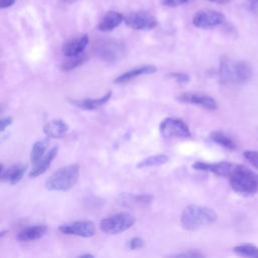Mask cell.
I'll list each match as a JSON object with an SVG mask.
<instances>
[{
    "label": "cell",
    "mask_w": 258,
    "mask_h": 258,
    "mask_svg": "<svg viewBox=\"0 0 258 258\" xmlns=\"http://www.w3.org/2000/svg\"><path fill=\"white\" fill-rule=\"evenodd\" d=\"M217 218L216 212L208 207L189 205L183 209L180 215V224L187 231H196L202 227L212 225Z\"/></svg>",
    "instance_id": "obj_1"
},
{
    "label": "cell",
    "mask_w": 258,
    "mask_h": 258,
    "mask_svg": "<svg viewBox=\"0 0 258 258\" xmlns=\"http://www.w3.org/2000/svg\"><path fill=\"white\" fill-rule=\"evenodd\" d=\"M219 77L221 82L225 84L244 83L251 79L252 68L247 61L223 57L220 63Z\"/></svg>",
    "instance_id": "obj_2"
},
{
    "label": "cell",
    "mask_w": 258,
    "mask_h": 258,
    "mask_svg": "<svg viewBox=\"0 0 258 258\" xmlns=\"http://www.w3.org/2000/svg\"><path fill=\"white\" fill-rule=\"evenodd\" d=\"M80 166L77 163L58 168L45 181V187L49 190L66 191L71 189L79 180Z\"/></svg>",
    "instance_id": "obj_3"
},
{
    "label": "cell",
    "mask_w": 258,
    "mask_h": 258,
    "mask_svg": "<svg viewBox=\"0 0 258 258\" xmlns=\"http://www.w3.org/2000/svg\"><path fill=\"white\" fill-rule=\"evenodd\" d=\"M229 178L230 184L236 192L250 195L258 190V175L243 165L236 164Z\"/></svg>",
    "instance_id": "obj_4"
},
{
    "label": "cell",
    "mask_w": 258,
    "mask_h": 258,
    "mask_svg": "<svg viewBox=\"0 0 258 258\" xmlns=\"http://www.w3.org/2000/svg\"><path fill=\"white\" fill-rule=\"evenodd\" d=\"M135 222L136 218L132 214L123 212L104 218L100 222V229L106 234L115 235L130 229Z\"/></svg>",
    "instance_id": "obj_5"
},
{
    "label": "cell",
    "mask_w": 258,
    "mask_h": 258,
    "mask_svg": "<svg viewBox=\"0 0 258 258\" xmlns=\"http://www.w3.org/2000/svg\"><path fill=\"white\" fill-rule=\"evenodd\" d=\"M159 132L164 138H187L191 135L188 126L181 119L173 117H168L161 121Z\"/></svg>",
    "instance_id": "obj_6"
},
{
    "label": "cell",
    "mask_w": 258,
    "mask_h": 258,
    "mask_svg": "<svg viewBox=\"0 0 258 258\" xmlns=\"http://www.w3.org/2000/svg\"><path fill=\"white\" fill-rule=\"evenodd\" d=\"M96 53L102 60L114 62L124 55L125 46L120 41L107 39L98 43L96 46Z\"/></svg>",
    "instance_id": "obj_7"
},
{
    "label": "cell",
    "mask_w": 258,
    "mask_h": 258,
    "mask_svg": "<svg viewBox=\"0 0 258 258\" xmlns=\"http://www.w3.org/2000/svg\"><path fill=\"white\" fill-rule=\"evenodd\" d=\"M124 22L135 30L152 29L157 25L156 18L146 11H132L124 16Z\"/></svg>",
    "instance_id": "obj_8"
},
{
    "label": "cell",
    "mask_w": 258,
    "mask_h": 258,
    "mask_svg": "<svg viewBox=\"0 0 258 258\" xmlns=\"http://www.w3.org/2000/svg\"><path fill=\"white\" fill-rule=\"evenodd\" d=\"M58 231L69 236L89 238L95 235L96 226L92 221H75L60 225Z\"/></svg>",
    "instance_id": "obj_9"
},
{
    "label": "cell",
    "mask_w": 258,
    "mask_h": 258,
    "mask_svg": "<svg viewBox=\"0 0 258 258\" xmlns=\"http://www.w3.org/2000/svg\"><path fill=\"white\" fill-rule=\"evenodd\" d=\"M226 18L224 14L216 10H200L192 17V24L199 28H213L222 25Z\"/></svg>",
    "instance_id": "obj_10"
},
{
    "label": "cell",
    "mask_w": 258,
    "mask_h": 258,
    "mask_svg": "<svg viewBox=\"0 0 258 258\" xmlns=\"http://www.w3.org/2000/svg\"><path fill=\"white\" fill-rule=\"evenodd\" d=\"M176 99L179 102L194 104V105L200 106V107L210 110V111H214L218 108V104H217L216 100L213 97L203 94V93H191V92L182 93V94L178 95L176 97Z\"/></svg>",
    "instance_id": "obj_11"
},
{
    "label": "cell",
    "mask_w": 258,
    "mask_h": 258,
    "mask_svg": "<svg viewBox=\"0 0 258 258\" xmlns=\"http://www.w3.org/2000/svg\"><path fill=\"white\" fill-rule=\"evenodd\" d=\"M118 204L129 209L147 208L153 201V196L149 194L123 192L118 197Z\"/></svg>",
    "instance_id": "obj_12"
},
{
    "label": "cell",
    "mask_w": 258,
    "mask_h": 258,
    "mask_svg": "<svg viewBox=\"0 0 258 258\" xmlns=\"http://www.w3.org/2000/svg\"><path fill=\"white\" fill-rule=\"evenodd\" d=\"M192 167L197 170H203V171H211L219 176H230V174L233 172V170L236 167V164L227 162V161H221L217 163H208V162H202L198 161L192 164Z\"/></svg>",
    "instance_id": "obj_13"
},
{
    "label": "cell",
    "mask_w": 258,
    "mask_h": 258,
    "mask_svg": "<svg viewBox=\"0 0 258 258\" xmlns=\"http://www.w3.org/2000/svg\"><path fill=\"white\" fill-rule=\"evenodd\" d=\"M88 43H89V37L87 34L74 37L72 39H69L62 45V53L68 57L80 55L83 53Z\"/></svg>",
    "instance_id": "obj_14"
},
{
    "label": "cell",
    "mask_w": 258,
    "mask_h": 258,
    "mask_svg": "<svg viewBox=\"0 0 258 258\" xmlns=\"http://www.w3.org/2000/svg\"><path fill=\"white\" fill-rule=\"evenodd\" d=\"M25 170H26V166L22 164H15L7 168H4V165L1 164L0 177L2 181L8 182L10 184H15L22 179L25 173Z\"/></svg>",
    "instance_id": "obj_15"
},
{
    "label": "cell",
    "mask_w": 258,
    "mask_h": 258,
    "mask_svg": "<svg viewBox=\"0 0 258 258\" xmlns=\"http://www.w3.org/2000/svg\"><path fill=\"white\" fill-rule=\"evenodd\" d=\"M57 151H58L57 146H53L52 148H50L35 164H33V167L29 172V176L36 177V176L44 173L47 170V168L50 166L54 157L56 156Z\"/></svg>",
    "instance_id": "obj_16"
},
{
    "label": "cell",
    "mask_w": 258,
    "mask_h": 258,
    "mask_svg": "<svg viewBox=\"0 0 258 258\" xmlns=\"http://www.w3.org/2000/svg\"><path fill=\"white\" fill-rule=\"evenodd\" d=\"M157 71V68L153 64H143L140 66L138 68H134L132 70H129L125 73H123L122 75L118 76L114 83L116 84H124L127 83L133 79H135L136 77L139 76H143V75H150V74H154Z\"/></svg>",
    "instance_id": "obj_17"
},
{
    "label": "cell",
    "mask_w": 258,
    "mask_h": 258,
    "mask_svg": "<svg viewBox=\"0 0 258 258\" xmlns=\"http://www.w3.org/2000/svg\"><path fill=\"white\" fill-rule=\"evenodd\" d=\"M69 131V125L61 119H52L43 126V132L50 138H62Z\"/></svg>",
    "instance_id": "obj_18"
},
{
    "label": "cell",
    "mask_w": 258,
    "mask_h": 258,
    "mask_svg": "<svg viewBox=\"0 0 258 258\" xmlns=\"http://www.w3.org/2000/svg\"><path fill=\"white\" fill-rule=\"evenodd\" d=\"M111 96H112V93L108 92L104 96H102L100 98H96V99H91V98H86V99H81V100L70 99L69 101L71 102V104H73L74 106H76L80 109L95 110V109H98V108L102 107L103 105H105L110 100Z\"/></svg>",
    "instance_id": "obj_19"
},
{
    "label": "cell",
    "mask_w": 258,
    "mask_h": 258,
    "mask_svg": "<svg viewBox=\"0 0 258 258\" xmlns=\"http://www.w3.org/2000/svg\"><path fill=\"white\" fill-rule=\"evenodd\" d=\"M122 21H124V16L121 13L117 11H109L100 20L98 29L103 32H109L119 26Z\"/></svg>",
    "instance_id": "obj_20"
},
{
    "label": "cell",
    "mask_w": 258,
    "mask_h": 258,
    "mask_svg": "<svg viewBox=\"0 0 258 258\" xmlns=\"http://www.w3.org/2000/svg\"><path fill=\"white\" fill-rule=\"evenodd\" d=\"M46 230H47V228L43 224L26 227L18 232L17 240L20 242L35 241V240L41 238L45 234Z\"/></svg>",
    "instance_id": "obj_21"
},
{
    "label": "cell",
    "mask_w": 258,
    "mask_h": 258,
    "mask_svg": "<svg viewBox=\"0 0 258 258\" xmlns=\"http://www.w3.org/2000/svg\"><path fill=\"white\" fill-rule=\"evenodd\" d=\"M48 144H49L48 139H42V140L36 141L32 145V148L30 150V161H31V163L35 164L45 154V151L48 147Z\"/></svg>",
    "instance_id": "obj_22"
},
{
    "label": "cell",
    "mask_w": 258,
    "mask_h": 258,
    "mask_svg": "<svg viewBox=\"0 0 258 258\" xmlns=\"http://www.w3.org/2000/svg\"><path fill=\"white\" fill-rule=\"evenodd\" d=\"M168 156L165 154H155L152 156H148L145 159L141 160L136 166L137 168H144V167H151L164 164L168 161Z\"/></svg>",
    "instance_id": "obj_23"
},
{
    "label": "cell",
    "mask_w": 258,
    "mask_h": 258,
    "mask_svg": "<svg viewBox=\"0 0 258 258\" xmlns=\"http://www.w3.org/2000/svg\"><path fill=\"white\" fill-rule=\"evenodd\" d=\"M210 138L212 141H214L215 143L227 148V149H235L236 148V144L234 143V141L227 136L225 133L221 132V131H214L211 133Z\"/></svg>",
    "instance_id": "obj_24"
},
{
    "label": "cell",
    "mask_w": 258,
    "mask_h": 258,
    "mask_svg": "<svg viewBox=\"0 0 258 258\" xmlns=\"http://www.w3.org/2000/svg\"><path fill=\"white\" fill-rule=\"evenodd\" d=\"M234 252L240 256L258 258V248L251 244H242L234 247Z\"/></svg>",
    "instance_id": "obj_25"
},
{
    "label": "cell",
    "mask_w": 258,
    "mask_h": 258,
    "mask_svg": "<svg viewBox=\"0 0 258 258\" xmlns=\"http://www.w3.org/2000/svg\"><path fill=\"white\" fill-rule=\"evenodd\" d=\"M86 59H87V56L83 53L80 54V55H77V56H72V57H70L69 60L64 61L61 64L60 69L63 72H70V71L75 70L76 68L82 66L86 61Z\"/></svg>",
    "instance_id": "obj_26"
},
{
    "label": "cell",
    "mask_w": 258,
    "mask_h": 258,
    "mask_svg": "<svg viewBox=\"0 0 258 258\" xmlns=\"http://www.w3.org/2000/svg\"><path fill=\"white\" fill-rule=\"evenodd\" d=\"M243 155H244L245 159L248 160V162L250 164H252L255 168L258 169V151L247 150V151L243 152Z\"/></svg>",
    "instance_id": "obj_27"
},
{
    "label": "cell",
    "mask_w": 258,
    "mask_h": 258,
    "mask_svg": "<svg viewBox=\"0 0 258 258\" xmlns=\"http://www.w3.org/2000/svg\"><path fill=\"white\" fill-rule=\"evenodd\" d=\"M168 77H170L171 79H173L178 83H187L190 80V77L186 73H181V72H171L168 74Z\"/></svg>",
    "instance_id": "obj_28"
},
{
    "label": "cell",
    "mask_w": 258,
    "mask_h": 258,
    "mask_svg": "<svg viewBox=\"0 0 258 258\" xmlns=\"http://www.w3.org/2000/svg\"><path fill=\"white\" fill-rule=\"evenodd\" d=\"M128 246L131 250H136V249H140L144 246V240L140 237H133L129 240Z\"/></svg>",
    "instance_id": "obj_29"
},
{
    "label": "cell",
    "mask_w": 258,
    "mask_h": 258,
    "mask_svg": "<svg viewBox=\"0 0 258 258\" xmlns=\"http://www.w3.org/2000/svg\"><path fill=\"white\" fill-rule=\"evenodd\" d=\"M192 0H162V4L167 7H177L186 4Z\"/></svg>",
    "instance_id": "obj_30"
},
{
    "label": "cell",
    "mask_w": 258,
    "mask_h": 258,
    "mask_svg": "<svg viewBox=\"0 0 258 258\" xmlns=\"http://www.w3.org/2000/svg\"><path fill=\"white\" fill-rule=\"evenodd\" d=\"M205 255L201 252L198 251H187L185 253H178L175 254L174 257H189V258H194V257H204Z\"/></svg>",
    "instance_id": "obj_31"
},
{
    "label": "cell",
    "mask_w": 258,
    "mask_h": 258,
    "mask_svg": "<svg viewBox=\"0 0 258 258\" xmlns=\"http://www.w3.org/2000/svg\"><path fill=\"white\" fill-rule=\"evenodd\" d=\"M12 122H13V118L10 117V116H9V117H4V118H2L1 121H0V129H1V131H2V132L5 131V129H6L9 125H11Z\"/></svg>",
    "instance_id": "obj_32"
},
{
    "label": "cell",
    "mask_w": 258,
    "mask_h": 258,
    "mask_svg": "<svg viewBox=\"0 0 258 258\" xmlns=\"http://www.w3.org/2000/svg\"><path fill=\"white\" fill-rule=\"evenodd\" d=\"M246 6L248 10L252 12H258V0H247Z\"/></svg>",
    "instance_id": "obj_33"
},
{
    "label": "cell",
    "mask_w": 258,
    "mask_h": 258,
    "mask_svg": "<svg viewBox=\"0 0 258 258\" xmlns=\"http://www.w3.org/2000/svg\"><path fill=\"white\" fill-rule=\"evenodd\" d=\"M15 0H0V8L4 9L7 7H10L14 4Z\"/></svg>",
    "instance_id": "obj_34"
},
{
    "label": "cell",
    "mask_w": 258,
    "mask_h": 258,
    "mask_svg": "<svg viewBox=\"0 0 258 258\" xmlns=\"http://www.w3.org/2000/svg\"><path fill=\"white\" fill-rule=\"evenodd\" d=\"M207 1H210V2H215V3H219V4H225V3H228V2H230L231 0H207Z\"/></svg>",
    "instance_id": "obj_35"
},
{
    "label": "cell",
    "mask_w": 258,
    "mask_h": 258,
    "mask_svg": "<svg viewBox=\"0 0 258 258\" xmlns=\"http://www.w3.org/2000/svg\"><path fill=\"white\" fill-rule=\"evenodd\" d=\"M80 257H94L93 254H82L80 255Z\"/></svg>",
    "instance_id": "obj_36"
},
{
    "label": "cell",
    "mask_w": 258,
    "mask_h": 258,
    "mask_svg": "<svg viewBox=\"0 0 258 258\" xmlns=\"http://www.w3.org/2000/svg\"><path fill=\"white\" fill-rule=\"evenodd\" d=\"M63 2H66V3H69V4H71V3H74V2H76V1H78V0H62Z\"/></svg>",
    "instance_id": "obj_37"
}]
</instances>
